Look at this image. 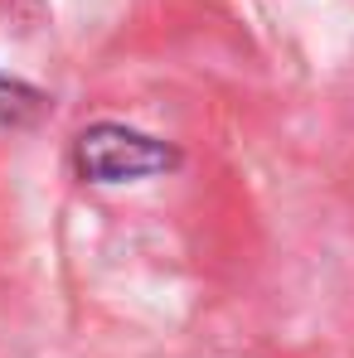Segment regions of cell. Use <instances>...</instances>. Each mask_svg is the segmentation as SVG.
<instances>
[{"mask_svg":"<svg viewBox=\"0 0 354 358\" xmlns=\"http://www.w3.org/2000/svg\"><path fill=\"white\" fill-rule=\"evenodd\" d=\"M44 107H49V97H44L39 87H29V83H20V78L0 73V126H10V131L34 126V121L44 117Z\"/></svg>","mask_w":354,"mask_h":358,"instance_id":"2","label":"cell"},{"mask_svg":"<svg viewBox=\"0 0 354 358\" xmlns=\"http://www.w3.org/2000/svg\"><path fill=\"white\" fill-rule=\"evenodd\" d=\"M73 165L88 184H131V179L165 175L179 165V150L136 131L121 121H97L88 131H78L73 141Z\"/></svg>","mask_w":354,"mask_h":358,"instance_id":"1","label":"cell"}]
</instances>
